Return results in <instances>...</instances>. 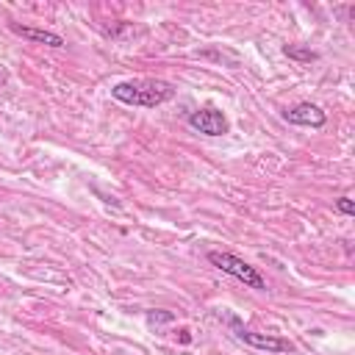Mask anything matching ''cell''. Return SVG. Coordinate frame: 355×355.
<instances>
[{"label":"cell","mask_w":355,"mask_h":355,"mask_svg":"<svg viewBox=\"0 0 355 355\" xmlns=\"http://www.w3.org/2000/svg\"><path fill=\"white\" fill-rule=\"evenodd\" d=\"M111 98L125 103V106H139V108H156L167 100L175 98V87L161 81V78H136V81H122L111 87Z\"/></svg>","instance_id":"cell-1"},{"label":"cell","mask_w":355,"mask_h":355,"mask_svg":"<svg viewBox=\"0 0 355 355\" xmlns=\"http://www.w3.org/2000/svg\"><path fill=\"white\" fill-rule=\"evenodd\" d=\"M208 261L214 264L217 269H222L225 275H231V277L242 280L244 286L258 289V292H266V280H264V277H261V272H258L255 266H250L247 261H242V258H236V255H231V253H220V250L208 253Z\"/></svg>","instance_id":"cell-2"},{"label":"cell","mask_w":355,"mask_h":355,"mask_svg":"<svg viewBox=\"0 0 355 355\" xmlns=\"http://www.w3.org/2000/svg\"><path fill=\"white\" fill-rule=\"evenodd\" d=\"M189 125L197 130V133H205V136H225L228 133V117L217 108H197L189 114Z\"/></svg>","instance_id":"cell-3"},{"label":"cell","mask_w":355,"mask_h":355,"mask_svg":"<svg viewBox=\"0 0 355 355\" xmlns=\"http://www.w3.org/2000/svg\"><path fill=\"white\" fill-rule=\"evenodd\" d=\"M231 325L236 328V336L250 344V347H258V350H266V352H292L295 344L289 339H280V336H269V333H253V330H244L239 325V319H231Z\"/></svg>","instance_id":"cell-4"},{"label":"cell","mask_w":355,"mask_h":355,"mask_svg":"<svg viewBox=\"0 0 355 355\" xmlns=\"http://www.w3.org/2000/svg\"><path fill=\"white\" fill-rule=\"evenodd\" d=\"M283 119L292 122V125H306V128H322L328 122L325 111L314 103H297L295 108H286L283 111Z\"/></svg>","instance_id":"cell-5"},{"label":"cell","mask_w":355,"mask_h":355,"mask_svg":"<svg viewBox=\"0 0 355 355\" xmlns=\"http://www.w3.org/2000/svg\"><path fill=\"white\" fill-rule=\"evenodd\" d=\"M14 34H20L23 39H31V42H39V45H47V47H64V39L53 31H39V28H28V25H12Z\"/></svg>","instance_id":"cell-6"},{"label":"cell","mask_w":355,"mask_h":355,"mask_svg":"<svg viewBox=\"0 0 355 355\" xmlns=\"http://www.w3.org/2000/svg\"><path fill=\"white\" fill-rule=\"evenodd\" d=\"M286 56H292V58H297V61H314L317 58V53L314 50H306V47H295V45H286V50H283Z\"/></svg>","instance_id":"cell-7"},{"label":"cell","mask_w":355,"mask_h":355,"mask_svg":"<svg viewBox=\"0 0 355 355\" xmlns=\"http://www.w3.org/2000/svg\"><path fill=\"white\" fill-rule=\"evenodd\" d=\"M336 211H339V214H344V217H355V203L350 197H339L336 200Z\"/></svg>","instance_id":"cell-8"}]
</instances>
